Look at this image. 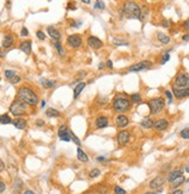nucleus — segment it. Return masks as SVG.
Returning a JSON list of instances; mask_svg holds the SVG:
<instances>
[{"instance_id":"obj_1","label":"nucleus","mask_w":189,"mask_h":194,"mask_svg":"<svg viewBox=\"0 0 189 194\" xmlns=\"http://www.w3.org/2000/svg\"><path fill=\"white\" fill-rule=\"evenodd\" d=\"M18 98L25 102L29 105H36L39 102V97L36 93H34L32 89L28 87H21L18 90Z\"/></svg>"},{"instance_id":"obj_2","label":"nucleus","mask_w":189,"mask_h":194,"mask_svg":"<svg viewBox=\"0 0 189 194\" xmlns=\"http://www.w3.org/2000/svg\"><path fill=\"white\" fill-rule=\"evenodd\" d=\"M123 13L127 19H139L141 16V9L137 2L134 1H126L123 7Z\"/></svg>"},{"instance_id":"obj_3","label":"nucleus","mask_w":189,"mask_h":194,"mask_svg":"<svg viewBox=\"0 0 189 194\" xmlns=\"http://www.w3.org/2000/svg\"><path fill=\"white\" fill-rule=\"evenodd\" d=\"M112 108L117 112L127 111L131 108V101H129L125 97H122V96H116V98L112 102Z\"/></svg>"},{"instance_id":"obj_4","label":"nucleus","mask_w":189,"mask_h":194,"mask_svg":"<svg viewBox=\"0 0 189 194\" xmlns=\"http://www.w3.org/2000/svg\"><path fill=\"white\" fill-rule=\"evenodd\" d=\"M148 108H150V115H158L159 112H161L163 109H165V100L162 97H157V98H152L148 101Z\"/></svg>"},{"instance_id":"obj_5","label":"nucleus","mask_w":189,"mask_h":194,"mask_svg":"<svg viewBox=\"0 0 189 194\" xmlns=\"http://www.w3.org/2000/svg\"><path fill=\"white\" fill-rule=\"evenodd\" d=\"M27 111V103L22 102L21 100H15L12 102V104L9 105V112L14 116H22Z\"/></svg>"},{"instance_id":"obj_6","label":"nucleus","mask_w":189,"mask_h":194,"mask_svg":"<svg viewBox=\"0 0 189 194\" xmlns=\"http://www.w3.org/2000/svg\"><path fill=\"white\" fill-rule=\"evenodd\" d=\"M153 63L151 61H141V62H138L136 64L131 66L129 68V71L131 73H134V71H141V70H146V69H150L152 68Z\"/></svg>"},{"instance_id":"obj_7","label":"nucleus","mask_w":189,"mask_h":194,"mask_svg":"<svg viewBox=\"0 0 189 194\" xmlns=\"http://www.w3.org/2000/svg\"><path fill=\"white\" fill-rule=\"evenodd\" d=\"M175 87L177 88H187L189 87V75L186 73H181L176 76Z\"/></svg>"},{"instance_id":"obj_8","label":"nucleus","mask_w":189,"mask_h":194,"mask_svg":"<svg viewBox=\"0 0 189 194\" xmlns=\"http://www.w3.org/2000/svg\"><path fill=\"white\" fill-rule=\"evenodd\" d=\"M67 43L71 48H78L82 46V38L78 34H71L68 36L67 39Z\"/></svg>"},{"instance_id":"obj_9","label":"nucleus","mask_w":189,"mask_h":194,"mask_svg":"<svg viewBox=\"0 0 189 194\" xmlns=\"http://www.w3.org/2000/svg\"><path fill=\"white\" fill-rule=\"evenodd\" d=\"M172 93L174 95V97H176L177 100H182L184 97H188L189 96V87H187V88L173 87Z\"/></svg>"},{"instance_id":"obj_10","label":"nucleus","mask_w":189,"mask_h":194,"mask_svg":"<svg viewBox=\"0 0 189 194\" xmlns=\"http://www.w3.org/2000/svg\"><path fill=\"white\" fill-rule=\"evenodd\" d=\"M86 41H88L89 47L92 48V49H99V48L103 47V41L97 36H89Z\"/></svg>"},{"instance_id":"obj_11","label":"nucleus","mask_w":189,"mask_h":194,"mask_svg":"<svg viewBox=\"0 0 189 194\" xmlns=\"http://www.w3.org/2000/svg\"><path fill=\"white\" fill-rule=\"evenodd\" d=\"M59 138L63 141H70L71 137H70V131L67 129L65 125H61L59 129Z\"/></svg>"},{"instance_id":"obj_12","label":"nucleus","mask_w":189,"mask_h":194,"mask_svg":"<svg viewBox=\"0 0 189 194\" xmlns=\"http://www.w3.org/2000/svg\"><path fill=\"white\" fill-rule=\"evenodd\" d=\"M117 141L119 145H122V146L126 145V144L130 141V132H129V131H125V130L120 131L117 136Z\"/></svg>"},{"instance_id":"obj_13","label":"nucleus","mask_w":189,"mask_h":194,"mask_svg":"<svg viewBox=\"0 0 189 194\" xmlns=\"http://www.w3.org/2000/svg\"><path fill=\"white\" fill-rule=\"evenodd\" d=\"M168 125H169V122L167 121V119L160 118V119H157V121L154 122L153 127H154L157 131H163V130H166V129L168 127Z\"/></svg>"},{"instance_id":"obj_14","label":"nucleus","mask_w":189,"mask_h":194,"mask_svg":"<svg viewBox=\"0 0 189 194\" xmlns=\"http://www.w3.org/2000/svg\"><path fill=\"white\" fill-rule=\"evenodd\" d=\"M165 181H166V179H165L163 177H161V175L155 177V178L150 182V188L151 189H158V188H161L162 187V185L165 184Z\"/></svg>"},{"instance_id":"obj_15","label":"nucleus","mask_w":189,"mask_h":194,"mask_svg":"<svg viewBox=\"0 0 189 194\" xmlns=\"http://www.w3.org/2000/svg\"><path fill=\"white\" fill-rule=\"evenodd\" d=\"M116 125H117L119 129H124L129 125V118L125 116V115H118L117 117H116Z\"/></svg>"},{"instance_id":"obj_16","label":"nucleus","mask_w":189,"mask_h":194,"mask_svg":"<svg viewBox=\"0 0 189 194\" xmlns=\"http://www.w3.org/2000/svg\"><path fill=\"white\" fill-rule=\"evenodd\" d=\"M47 32L49 34V36L52 38L53 40L55 41H59L61 39V33H60L59 31L55 28L54 26H48L47 27Z\"/></svg>"},{"instance_id":"obj_17","label":"nucleus","mask_w":189,"mask_h":194,"mask_svg":"<svg viewBox=\"0 0 189 194\" xmlns=\"http://www.w3.org/2000/svg\"><path fill=\"white\" fill-rule=\"evenodd\" d=\"M20 50L24 52L26 55H29L31 52H32V41L31 40H26V41H22L20 43Z\"/></svg>"},{"instance_id":"obj_18","label":"nucleus","mask_w":189,"mask_h":194,"mask_svg":"<svg viewBox=\"0 0 189 194\" xmlns=\"http://www.w3.org/2000/svg\"><path fill=\"white\" fill-rule=\"evenodd\" d=\"M95 125H96L97 129H104V127L109 125V121H107V118L105 116H99L95 121Z\"/></svg>"},{"instance_id":"obj_19","label":"nucleus","mask_w":189,"mask_h":194,"mask_svg":"<svg viewBox=\"0 0 189 194\" xmlns=\"http://www.w3.org/2000/svg\"><path fill=\"white\" fill-rule=\"evenodd\" d=\"M12 124L14 125V127H16L19 130H24L27 127V121L24 118H16V119H14Z\"/></svg>"},{"instance_id":"obj_20","label":"nucleus","mask_w":189,"mask_h":194,"mask_svg":"<svg viewBox=\"0 0 189 194\" xmlns=\"http://www.w3.org/2000/svg\"><path fill=\"white\" fill-rule=\"evenodd\" d=\"M182 175V170H180V168H177V170H174V171H172L169 173V175H168V178H167V180H168V182H173V181L175 180V179H177L179 177H181Z\"/></svg>"},{"instance_id":"obj_21","label":"nucleus","mask_w":189,"mask_h":194,"mask_svg":"<svg viewBox=\"0 0 189 194\" xmlns=\"http://www.w3.org/2000/svg\"><path fill=\"white\" fill-rule=\"evenodd\" d=\"M85 86H86V84H85L84 82H79L78 84L74 88V98H75V100L78 98V96L81 95V93L84 90Z\"/></svg>"},{"instance_id":"obj_22","label":"nucleus","mask_w":189,"mask_h":194,"mask_svg":"<svg viewBox=\"0 0 189 194\" xmlns=\"http://www.w3.org/2000/svg\"><path fill=\"white\" fill-rule=\"evenodd\" d=\"M13 42H14L13 36L11 34H6L5 38H4V40H2V48H9L13 45Z\"/></svg>"},{"instance_id":"obj_23","label":"nucleus","mask_w":189,"mask_h":194,"mask_svg":"<svg viewBox=\"0 0 189 194\" xmlns=\"http://www.w3.org/2000/svg\"><path fill=\"white\" fill-rule=\"evenodd\" d=\"M157 36H158V40L160 41L162 45H168V43L170 42L169 36H168V35H166V34H163L162 32H158Z\"/></svg>"},{"instance_id":"obj_24","label":"nucleus","mask_w":189,"mask_h":194,"mask_svg":"<svg viewBox=\"0 0 189 194\" xmlns=\"http://www.w3.org/2000/svg\"><path fill=\"white\" fill-rule=\"evenodd\" d=\"M77 159H78L81 163H86V161L89 160L86 153H85L82 148H79V147L77 148Z\"/></svg>"},{"instance_id":"obj_25","label":"nucleus","mask_w":189,"mask_h":194,"mask_svg":"<svg viewBox=\"0 0 189 194\" xmlns=\"http://www.w3.org/2000/svg\"><path fill=\"white\" fill-rule=\"evenodd\" d=\"M153 124H154V122L152 121L151 118H145V119H143L141 121V123H140V125H141V127L143 129H151V127H153Z\"/></svg>"},{"instance_id":"obj_26","label":"nucleus","mask_w":189,"mask_h":194,"mask_svg":"<svg viewBox=\"0 0 189 194\" xmlns=\"http://www.w3.org/2000/svg\"><path fill=\"white\" fill-rule=\"evenodd\" d=\"M60 111L56 110V109H53V108H49L46 110V116L48 117H60Z\"/></svg>"},{"instance_id":"obj_27","label":"nucleus","mask_w":189,"mask_h":194,"mask_svg":"<svg viewBox=\"0 0 189 194\" xmlns=\"http://www.w3.org/2000/svg\"><path fill=\"white\" fill-rule=\"evenodd\" d=\"M0 123H1V125H6V124L13 123V121L11 119V117H9L7 114H4L0 116Z\"/></svg>"},{"instance_id":"obj_28","label":"nucleus","mask_w":189,"mask_h":194,"mask_svg":"<svg viewBox=\"0 0 189 194\" xmlns=\"http://www.w3.org/2000/svg\"><path fill=\"white\" fill-rule=\"evenodd\" d=\"M55 83H56V82L54 80H41V84L46 88V89H52V88L55 86Z\"/></svg>"},{"instance_id":"obj_29","label":"nucleus","mask_w":189,"mask_h":194,"mask_svg":"<svg viewBox=\"0 0 189 194\" xmlns=\"http://www.w3.org/2000/svg\"><path fill=\"white\" fill-rule=\"evenodd\" d=\"M130 101L134 104H140L141 103V95L139 94H132L130 96Z\"/></svg>"},{"instance_id":"obj_30","label":"nucleus","mask_w":189,"mask_h":194,"mask_svg":"<svg viewBox=\"0 0 189 194\" xmlns=\"http://www.w3.org/2000/svg\"><path fill=\"white\" fill-rule=\"evenodd\" d=\"M184 181H186V178H184L183 175H181V177H179L177 179H175V180L172 182V186L174 188L179 187V186H181L182 184H184Z\"/></svg>"},{"instance_id":"obj_31","label":"nucleus","mask_w":189,"mask_h":194,"mask_svg":"<svg viewBox=\"0 0 189 194\" xmlns=\"http://www.w3.org/2000/svg\"><path fill=\"white\" fill-rule=\"evenodd\" d=\"M54 46L56 48V50H57V53L61 55V56H64L65 55V52L63 50V47H62V43L59 41H54Z\"/></svg>"},{"instance_id":"obj_32","label":"nucleus","mask_w":189,"mask_h":194,"mask_svg":"<svg viewBox=\"0 0 189 194\" xmlns=\"http://www.w3.org/2000/svg\"><path fill=\"white\" fill-rule=\"evenodd\" d=\"M112 43L114 45V46H129V42L126 40H123V39H117V38H114L113 40H112Z\"/></svg>"},{"instance_id":"obj_33","label":"nucleus","mask_w":189,"mask_h":194,"mask_svg":"<svg viewBox=\"0 0 189 194\" xmlns=\"http://www.w3.org/2000/svg\"><path fill=\"white\" fill-rule=\"evenodd\" d=\"M5 76H6L7 80L11 81L13 77L16 76V73H15V70H6V71H5Z\"/></svg>"},{"instance_id":"obj_34","label":"nucleus","mask_w":189,"mask_h":194,"mask_svg":"<svg viewBox=\"0 0 189 194\" xmlns=\"http://www.w3.org/2000/svg\"><path fill=\"white\" fill-rule=\"evenodd\" d=\"M99 175H100V171H99L98 168H93V170L90 171V173H89V177L92 178V179H93V178H97Z\"/></svg>"},{"instance_id":"obj_35","label":"nucleus","mask_w":189,"mask_h":194,"mask_svg":"<svg viewBox=\"0 0 189 194\" xmlns=\"http://www.w3.org/2000/svg\"><path fill=\"white\" fill-rule=\"evenodd\" d=\"M180 136H181V138H183V139H189V127L183 129L182 131L180 132Z\"/></svg>"},{"instance_id":"obj_36","label":"nucleus","mask_w":189,"mask_h":194,"mask_svg":"<svg viewBox=\"0 0 189 194\" xmlns=\"http://www.w3.org/2000/svg\"><path fill=\"white\" fill-rule=\"evenodd\" d=\"M95 9H104L105 8V4L102 1V0H97L96 4H95Z\"/></svg>"},{"instance_id":"obj_37","label":"nucleus","mask_w":189,"mask_h":194,"mask_svg":"<svg viewBox=\"0 0 189 194\" xmlns=\"http://www.w3.org/2000/svg\"><path fill=\"white\" fill-rule=\"evenodd\" d=\"M169 52H170V50H168V52H167V53H166L162 56V59H161V64H165V63H167V62L169 61V59H170Z\"/></svg>"},{"instance_id":"obj_38","label":"nucleus","mask_w":189,"mask_h":194,"mask_svg":"<svg viewBox=\"0 0 189 194\" xmlns=\"http://www.w3.org/2000/svg\"><path fill=\"white\" fill-rule=\"evenodd\" d=\"M70 137H71V141H74L76 145L81 146V144H82V143H81V141H79V139L77 138V137H76V136H75V134H74V132H70Z\"/></svg>"},{"instance_id":"obj_39","label":"nucleus","mask_w":189,"mask_h":194,"mask_svg":"<svg viewBox=\"0 0 189 194\" xmlns=\"http://www.w3.org/2000/svg\"><path fill=\"white\" fill-rule=\"evenodd\" d=\"M36 36H38V39L41 41H43L46 39V34L43 33L42 31H38V32H36Z\"/></svg>"},{"instance_id":"obj_40","label":"nucleus","mask_w":189,"mask_h":194,"mask_svg":"<svg viewBox=\"0 0 189 194\" xmlns=\"http://www.w3.org/2000/svg\"><path fill=\"white\" fill-rule=\"evenodd\" d=\"M165 95H166V97H167V101H168V103H172V101H173V96L174 95H172V93H170L169 90H166L165 91Z\"/></svg>"},{"instance_id":"obj_41","label":"nucleus","mask_w":189,"mask_h":194,"mask_svg":"<svg viewBox=\"0 0 189 194\" xmlns=\"http://www.w3.org/2000/svg\"><path fill=\"white\" fill-rule=\"evenodd\" d=\"M114 193L116 194H126V191H125L124 188L119 187V186H116V187H114Z\"/></svg>"},{"instance_id":"obj_42","label":"nucleus","mask_w":189,"mask_h":194,"mask_svg":"<svg viewBox=\"0 0 189 194\" xmlns=\"http://www.w3.org/2000/svg\"><path fill=\"white\" fill-rule=\"evenodd\" d=\"M20 81H21V77H20V76H15V77H13V79H12V80H11V83H12V84H16V83H19Z\"/></svg>"},{"instance_id":"obj_43","label":"nucleus","mask_w":189,"mask_h":194,"mask_svg":"<svg viewBox=\"0 0 189 194\" xmlns=\"http://www.w3.org/2000/svg\"><path fill=\"white\" fill-rule=\"evenodd\" d=\"M28 35V29H27L26 27H22V29H21V36H27Z\"/></svg>"},{"instance_id":"obj_44","label":"nucleus","mask_w":189,"mask_h":194,"mask_svg":"<svg viewBox=\"0 0 189 194\" xmlns=\"http://www.w3.org/2000/svg\"><path fill=\"white\" fill-rule=\"evenodd\" d=\"M161 25H162L163 27H166V28H168V27L170 26V22L169 20H162L161 21Z\"/></svg>"},{"instance_id":"obj_45","label":"nucleus","mask_w":189,"mask_h":194,"mask_svg":"<svg viewBox=\"0 0 189 194\" xmlns=\"http://www.w3.org/2000/svg\"><path fill=\"white\" fill-rule=\"evenodd\" d=\"M0 192H1V193L5 192V182H4V181L0 182Z\"/></svg>"},{"instance_id":"obj_46","label":"nucleus","mask_w":189,"mask_h":194,"mask_svg":"<svg viewBox=\"0 0 189 194\" xmlns=\"http://www.w3.org/2000/svg\"><path fill=\"white\" fill-rule=\"evenodd\" d=\"M183 27H184V29L189 31V19H187V20L183 22Z\"/></svg>"},{"instance_id":"obj_47","label":"nucleus","mask_w":189,"mask_h":194,"mask_svg":"<svg viewBox=\"0 0 189 194\" xmlns=\"http://www.w3.org/2000/svg\"><path fill=\"white\" fill-rule=\"evenodd\" d=\"M36 125H38V126H43V125H45V122L42 121V119H38V121H36Z\"/></svg>"},{"instance_id":"obj_48","label":"nucleus","mask_w":189,"mask_h":194,"mask_svg":"<svg viewBox=\"0 0 189 194\" xmlns=\"http://www.w3.org/2000/svg\"><path fill=\"white\" fill-rule=\"evenodd\" d=\"M172 194H183V191L182 189H174Z\"/></svg>"},{"instance_id":"obj_49","label":"nucleus","mask_w":189,"mask_h":194,"mask_svg":"<svg viewBox=\"0 0 189 194\" xmlns=\"http://www.w3.org/2000/svg\"><path fill=\"white\" fill-rule=\"evenodd\" d=\"M106 66L110 68V69H112V68H113V63H112V61L111 60L107 61V62H106Z\"/></svg>"},{"instance_id":"obj_50","label":"nucleus","mask_w":189,"mask_h":194,"mask_svg":"<svg viewBox=\"0 0 189 194\" xmlns=\"http://www.w3.org/2000/svg\"><path fill=\"white\" fill-rule=\"evenodd\" d=\"M182 40L183 41H189V34H184L182 36Z\"/></svg>"},{"instance_id":"obj_51","label":"nucleus","mask_w":189,"mask_h":194,"mask_svg":"<svg viewBox=\"0 0 189 194\" xmlns=\"http://www.w3.org/2000/svg\"><path fill=\"white\" fill-rule=\"evenodd\" d=\"M24 194H35L33 191H31V189H26L25 192H24Z\"/></svg>"},{"instance_id":"obj_52","label":"nucleus","mask_w":189,"mask_h":194,"mask_svg":"<svg viewBox=\"0 0 189 194\" xmlns=\"http://www.w3.org/2000/svg\"><path fill=\"white\" fill-rule=\"evenodd\" d=\"M103 68H104V63H103V62H100V63L98 64V69H103Z\"/></svg>"},{"instance_id":"obj_53","label":"nucleus","mask_w":189,"mask_h":194,"mask_svg":"<svg viewBox=\"0 0 189 194\" xmlns=\"http://www.w3.org/2000/svg\"><path fill=\"white\" fill-rule=\"evenodd\" d=\"M97 160L98 161H104L105 158H104V157H97Z\"/></svg>"},{"instance_id":"obj_54","label":"nucleus","mask_w":189,"mask_h":194,"mask_svg":"<svg viewBox=\"0 0 189 194\" xmlns=\"http://www.w3.org/2000/svg\"><path fill=\"white\" fill-rule=\"evenodd\" d=\"M82 2H84V4H90V0H81Z\"/></svg>"},{"instance_id":"obj_55","label":"nucleus","mask_w":189,"mask_h":194,"mask_svg":"<svg viewBox=\"0 0 189 194\" xmlns=\"http://www.w3.org/2000/svg\"><path fill=\"white\" fill-rule=\"evenodd\" d=\"M45 105H46V102H45V101H42V102H41V107L43 108Z\"/></svg>"},{"instance_id":"obj_56","label":"nucleus","mask_w":189,"mask_h":194,"mask_svg":"<svg viewBox=\"0 0 189 194\" xmlns=\"http://www.w3.org/2000/svg\"><path fill=\"white\" fill-rule=\"evenodd\" d=\"M186 172H187V173H189V165H187V166H186Z\"/></svg>"},{"instance_id":"obj_57","label":"nucleus","mask_w":189,"mask_h":194,"mask_svg":"<svg viewBox=\"0 0 189 194\" xmlns=\"http://www.w3.org/2000/svg\"><path fill=\"white\" fill-rule=\"evenodd\" d=\"M144 194H157V193H153V192H147V193H144Z\"/></svg>"},{"instance_id":"obj_58","label":"nucleus","mask_w":189,"mask_h":194,"mask_svg":"<svg viewBox=\"0 0 189 194\" xmlns=\"http://www.w3.org/2000/svg\"><path fill=\"white\" fill-rule=\"evenodd\" d=\"M153 1H154V0H153Z\"/></svg>"}]
</instances>
